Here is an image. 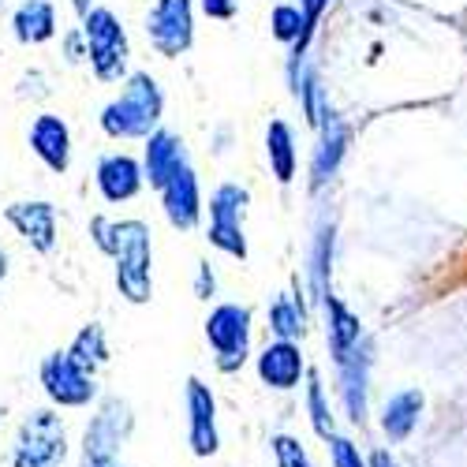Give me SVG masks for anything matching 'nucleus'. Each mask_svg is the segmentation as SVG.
Masks as SVG:
<instances>
[{
	"label": "nucleus",
	"mask_w": 467,
	"mask_h": 467,
	"mask_svg": "<svg viewBox=\"0 0 467 467\" xmlns=\"http://www.w3.org/2000/svg\"><path fill=\"white\" fill-rule=\"evenodd\" d=\"M94 244L116 262V288L135 306L150 303L153 296V247H150V228L142 221H109L94 217L90 221Z\"/></svg>",
	"instance_id": "f257e3e1"
},
{
	"label": "nucleus",
	"mask_w": 467,
	"mask_h": 467,
	"mask_svg": "<svg viewBox=\"0 0 467 467\" xmlns=\"http://www.w3.org/2000/svg\"><path fill=\"white\" fill-rule=\"evenodd\" d=\"M165 112L161 87L150 71H135L120 98H112L101 109V131L109 139H150L158 131V120Z\"/></svg>",
	"instance_id": "f03ea898"
},
{
	"label": "nucleus",
	"mask_w": 467,
	"mask_h": 467,
	"mask_svg": "<svg viewBox=\"0 0 467 467\" xmlns=\"http://www.w3.org/2000/svg\"><path fill=\"white\" fill-rule=\"evenodd\" d=\"M67 456L64 419L53 408H37L19 422L12 445V467H60Z\"/></svg>",
	"instance_id": "7ed1b4c3"
},
{
	"label": "nucleus",
	"mask_w": 467,
	"mask_h": 467,
	"mask_svg": "<svg viewBox=\"0 0 467 467\" xmlns=\"http://www.w3.org/2000/svg\"><path fill=\"white\" fill-rule=\"evenodd\" d=\"M206 340L221 374H240L251 356V310L244 303H217L206 315Z\"/></svg>",
	"instance_id": "20e7f679"
},
{
	"label": "nucleus",
	"mask_w": 467,
	"mask_h": 467,
	"mask_svg": "<svg viewBox=\"0 0 467 467\" xmlns=\"http://www.w3.org/2000/svg\"><path fill=\"white\" fill-rule=\"evenodd\" d=\"M131 431H135V415L128 400L105 397L98 411L90 415V426L83 434V467H112L120 449L128 445Z\"/></svg>",
	"instance_id": "39448f33"
},
{
	"label": "nucleus",
	"mask_w": 467,
	"mask_h": 467,
	"mask_svg": "<svg viewBox=\"0 0 467 467\" xmlns=\"http://www.w3.org/2000/svg\"><path fill=\"white\" fill-rule=\"evenodd\" d=\"M83 37H87V57L101 83H116L128 71V34L109 8H94L83 19Z\"/></svg>",
	"instance_id": "423d86ee"
},
{
	"label": "nucleus",
	"mask_w": 467,
	"mask_h": 467,
	"mask_svg": "<svg viewBox=\"0 0 467 467\" xmlns=\"http://www.w3.org/2000/svg\"><path fill=\"white\" fill-rule=\"evenodd\" d=\"M244 213H247V187L240 183H221L210 199V228L206 240L232 254V258H247V236H244Z\"/></svg>",
	"instance_id": "0eeeda50"
},
{
	"label": "nucleus",
	"mask_w": 467,
	"mask_h": 467,
	"mask_svg": "<svg viewBox=\"0 0 467 467\" xmlns=\"http://www.w3.org/2000/svg\"><path fill=\"white\" fill-rule=\"evenodd\" d=\"M37 378H42V389L46 397L57 404V408H90L98 400V385L94 378L75 363L67 352H53L42 359V370H37Z\"/></svg>",
	"instance_id": "6e6552de"
},
{
	"label": "nucleus",
	"mask_w": 467,
	"mask_h": 467,
	"mask_svg": "<svg viewBox=\"0 0 467 467\" xmlns=\"http://www.w3.org/2000/svg\"><path fill=\"white\" fill-rule=\"evenodd\" d=\"M146 37L161 57H183L194 42V8L191 0H158L146 16Z\"/></svg>",
	"instance_id": "1a4fd4ad"
},
{
	"label": "nucleus",
	"mask_w": 467,
	"mask_h": 467,
	"mask_svg": "<svg viewBox=\"0 0 467 467\" xmlns=\"http://www.w3.org/2000/svg\"><path fill=\"white\" fill-rule=\"evenodd\" d=\"M187 445L199 460H210L221 449L217 400L210 393V385H202L199 378H187Z\"/></svg>",
	"instance_id": "9d476101"
},
{
	"label": "nucleus",
	"mask_w": 467,
	"mask_h": 467,
	"mask_svg": "<svg viewBox=\"0 0 467 467\" xmlns=\"http://www.w3.org/2000/svg\"><path fill=\"white\" fill-rule=\"evenodd\" d=\"M161 206L172 228L191 232L202 217V194H199V176H194L191 161H183L161 187Z\"/></svg>",
	"instance_id": "9b49d317"
},
{
	"label": "nucleus",
	"mask_w": 467,
	"mask_h": 467,
	"mask_svg": "<svg viewBox=\"0 0 467 467\" xmlns=\"http://www.w3.org/2000/svg\"><path fill=\"white\" fill-rule=\"evenodd\" d=\"M258 378L262 385L277 389V393H288L306 378V359H303V348L292 340H269L258 356Z\"/></svg>",
	"instance_id": "f8f14e48"
},
{
	"label": "nucleus",
	"mask_w": 467,
	"mask_h": 467,
	"mask_svg": "<svg viewBox=\"0 0 467 467\" xmlns=\"http://www.w3.org/2000/svg\"><path fill=\"white\" fill-rule=\"evenodd\" d=\"M370 352H374V348L363 337V344L337 367L340 370V404H344V415L352 419L356 426L367 422V389H370L367 381H370V359H374Z\"/></svg>",
	"instance_id": "ddd939ff"
},
{
	"label": "nucleus",
	"mask_w": 467,
	"mask_h": 467,
	"mask_svg": "<svg viewBox=\"0 0 467 467\" xmlns=\"http://www.w3.org/2000/svg\"><path fill=\"white\" fill-rule=\"evenodd\" d=\"M5 217L34 251L49 254L57 247V210H53V202H12L5 210Z\"/></svg>",
	"instance_id": "4468645a"
},
{
	"label": "nucleus",
	"mask_w": 467,
	"mask_h": 467,
	"mask_svg": "<svg viewBox=\"0 0 467 467\" xmlns=\"http://www.w3.org/2000/svg\"><path fill=\"white\" fill-rule=\"evenodd\" d=\"M30 150L42 158V165L49 172H67V165H71V131H67V124L53 112H42L30 124Z\"/></svg>",
	"instance_id": "2eb2a0df"
},
{
	"label": "nucleus",
	"mask_w": 467,
	"mask_h": 467,
	"mask_svg": "<svg viewBox=\"0 0 467 467\" xmlns=\"http://www.w3.org/2000/svg\"><path fill=\"white\" fill-rule=\"evenodd\" d=\"M98 191L105 202H131L142 191V165L128 153H109V158L98 161Z\"/></svg>",
	"instance_id": "dca6fc26"
},
{
	"label": "nucleus",
	"mask_w": 467,
	"mask_h": 467,
	"mask_svg": "<svg viewBox=\"0 0 467 467\" xmlns=\"http://www.w3.org/2000/svg\"><path fill=\"white\" fill-rule=\"evenodd\" d=\"M322 310H326V340H329V356H333V363L340 367V363L363 344V326H359V318L352 315V306H348L344 299H337L333 292L322 299Z\"/></svg>",
	"instance_id": "f3484780"
},
{
	"label": "nucleus",
	"mask_w": 467,
	"mask_h": 467,
	"mask_svg": "<svg viewBox=\"0 0 467 467\" xmlns=\"http://www.w3.org/2000/svg\"><path fill=\"white\" fill-rule=\"evenodd\" d=\"M187 161V150L172 131H153L146 139V158H142V180H150V187H165V180Z\"/></svg>",
	"instance_id": "a211bd4d"
},
{
	"label": "nucleus",
	"mask_w": 467,
	"mask_h": 467,
	"mask_svg": "<svg viewBox=\"0 0 467 467\" xmlns=\"http://www.w3.org/2000/svg\"><path fill=\"white\" fill-rule=\"evenodd\" d=\"M422 393L419 389H400L393 393L385 404H381V431L389 441H408L419 426V415H422Z\"/></svg>",
	"instance_id": "6ab92c4d"
},
{
	"label": "nucleus",
	"mask_w": 467,
	"mask_h": 467,
	"mask_svg": "<svg viewBox=\"0 0 467 467\" xmlns=\"http://www.w3.org/2000/svg\"><path fill=\"white\" fill-rule=\"evenodd\" d=\"M344 150H348V128H344L340 116L326 112L322 139H318V150H315V161H310V187H322V183L337 172Z\"/></svg>",
	"instance_id": "aec40b11"
},
{
	"label": "nucleus",
	"mask_w": 467,
	"mask_h": 467,
	"mask_svg": "<svg viewBox=\"0 0 467 467\" xmlns=\"http://www.w3.org/2000/svg\"><path fill=\"white\" fill-rule=\"evenodd\" d=\"M12 26L23 46H42L57 34V12L49 0H23L12 16Z\"/></svg>",
	"instance_id": "412c9836"
},
{
	"label": "nucleus",
	"mask_w": 467,
	"mask_h": 467,
	"mask_svg": "<svg viewBox=\"0 0 467 467\" xmlns=\"http://www.w3.org/2000/svg\"><path fill=\"white\" fill-rule=\"evenodd\" d=\"M265 153H269V169H274L277 183H292V176H296V142H292V128L285 120L269 124Z\"/></svg>",
	"instance_id": "4be33fe9"
},
{
	"label": "nucleus",
	"mask_w": 467,
	"mask_h": 467,
	"mask_svg": "<svg viewBox=\"0 0 467 467\" xmlns=\"http://www.w3.org/2000/svg\"><path fill=\"white\" fill-rule=\"evenodd\" d=\"M269 333L274 340H299L306 333V306L303 299H292V296H277L269 303Z\"/></svg>",
	"instance_id": "5701e85b"
},
{
	"label": "nucleus",
	"mask_w": 467,
	"mask_h": 467,
	"mask_svg": "<svg viewBox=\"0 0 467 467\" xmlns=\"http://www.w3.org/2000/svg\"><path fill=\"white\" fill-rule=\"evenodd\" d=\"M67 356L94 378V370H101V367L109 363V340H105V329H101L98 322L83 326L79 333H75V340H71V348H67Z\"/></svg>",
	"instance_id": "b1692460"
},
{
	"label": "nucleus",
	"mask_w": 467,
	"mask_h": 467,
	"mask_svg": "<svg viewBox=\"0 0 467 467\" xmlns=\"http://www.w3.org/2000/svg\"><path fill=\"white\" fill-rule=\"evenodd\" d=\"M329 262H333V224H322L310 247V292L322 303L329 296Z\"/></svg>",
	"instance_id": "393cba45"
},
{
	"label": "nucleus",
	"mask_w": 467,
	"mask_h": 467,
	"mask_svg": "<svg viewBox=\"0 0 467 467\" xmlns=\"http://www.w3.org/2000/svg\"><path fill=\"white\" fill-rule=\"evenodd\" d=\"M306 411H310V426H315V434L322 441H329L337 434V422H333V411H329L318 370H306Z\"/></svg>",
	"instance_id": "a878e982"
},
{
	"label": "nucleus",
	"mask_w": 467,
	"mask_h": 467,
	"mask_svg": "<svg viewBox=\"0 0 467 467\" xmlns=\"http://www.w3.org/2000/svg\"><path fill=\"white\" fill-rule=\"evenodd\" d=\"M269 449H274L277 467H315L306 445L299 438H292V434H274V438H269Z\"/></svg>",
	"instance_id": "bb28decb"
},
{
	"label": "nucleus",
	"mask_w": 467,
	"mask_h": 467,
	"mask_svg": "<svg viewBox=\"0 0 467 467\" xmlns=\"http://www.w3.org/2000/svg\"><path fill=\"white\" fill-rule=\"evenodd\" d=\"M326 445H329V463H333V467H367V456L359 452V445H356L352 438L333 434Z\"/></svg>",
	"instance_id": "cd10ccee"
},
{
	"label": "nucleus",
	"mask_w": 467,
	"mask_h": 467,
	"mask_svg": "<svg viewBox=\"0 0 467 467\" xmlns=\"http://www.w3.org/2000/svg\"><path fill=\"white\" fill-rule=\"evenodd\" d=\"M213 288H217V281H213L210 262H199V281H194V292H199V299H213Z\"/></svg>",
	"instance_id": "c85d7f7f"
},
{
	"label": "nucleus",
	"mask_w": 467,
	"mask_h": 467,
	"mask_svg": "<svg viewBox=\"0 0 467 467\" xmlns=\"http://www.w3.org/2000/svg\"><path fill=\"white\" fill-rule=\"evenodd\" d=\"M202 12L210 19H232L236 16V0H202Z\"/></svg>",
	"instance_id": "c756f323"
},
{
	"label": "nucleus",
	"mask_w": 467,
	"mask_h": 467,
	"mask_svg": "<svg viewBox=\"0 0 467 467\" xmlns=\"http://www.w3.org/2000/svg\"><path fill=\"white\" fill-rule=\"evenodd\" d=\"M326 5L329 0H299V12H303V19H306V30L315 34V23H318V16L326 12Z\"/></svg>",
	"instance_id": "7c9ffc66"
},
{
	"label": "nucleus",
	"mask_w": 467,
	"mask_h": 467,
	"mask_svg": "<svg viewBox=\"0 0 467 467\" xmlns=\"http://www.w3.org/2000/svg\"><path fill=\"white\" fill-rule=\"evenodd\" d=\"M367 467H400V463H397V456L389 452V449H374L367 456Z\"/></svg>",
	"instance_id": "2f4dec72"
},
{
	"label": "nucleus",
	"mask_w": 467,
	"mask_h": 467,
	"mask_svg": "<svg viewBox=\"0 0 467 467\" xmlns=\"http://www.w3.org/2000/svg\"><path fill=\"white\" fill-rule=\"evenodd\" d=\"M71 5H75V12H79V19H87L94 12V0H71Z\"/></svg>",
	"instance_id": "473e14b6"
},
{
	"label": "nucleus",
	"mask_w": 467,
	"mask_h": 467,
	"mask_svg": "<svg viewBox=\"0 0 467 467\" xmlns=\"http://www.w3.org/2000/svg\"><path fill=\"white\" fill-rule=\"evenodd\" d=\"M67 53H71L67 60H79V34H71V37H67Z\"/></svg>",
	"instance_id": "72a5a7b5"
},
{
	"label": "nucleus",
	"mask_w": 467,
	"mask_h": 467,
	"mask_svg": "<svg viewBox=\"0 0 467 467\" xmlns=\"http://www.w3.org/2000/svg\"><path fill=\"white\" fill-rule=\"evenodd\" d=\"M5 277H8V254L0 251V285H5Z\"/></svg>",
	"instance_id": "f704fd0d"
},
{
	"label": "nucleus",
	"mask_w": 467,
	"mask_h": 467,
	"mask_svg": "<svg viewBox=\"0 0 467 467\" xmlns=\"http://www.w3.org/2000/svg\"><path fill=\"white\" fill-rule=\"evenodd\" d=\"M112 467H116V463H112Z\"/></svg>",
	"instance_id": "c9c22d12"
}]
</instances>
